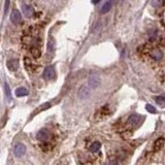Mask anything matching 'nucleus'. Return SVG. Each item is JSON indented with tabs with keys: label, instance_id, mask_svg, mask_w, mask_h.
<instances>
[{
	"label": "nucleus",
	"instance_id": "1",
	"mask_svg": "<svg viewBox=\"0 0 165 165\" xmlns=\"http://www.w3.org/2000/svg\"><path fill=\"white\" fill-rule=\"evenodd\" d=\"M38 140H40L41 142H49L51 139V133H50L49 130L47 129H41L37 132V135H36Z\"/></svg>",
	"mask_w": 165,
	"mask_h": 165
},
{
	"label": "nucleus",
	"instance_id": "2",
	"mask_svg": "<svg viewBox=\"0 0 165 165\" xmlns=\"http://www.w3.org/2000/svg\"><path fill=\"white\" fill-rule=\"evenodd\" d=\"M88 84H89V87H90L91 89L98 88L99 85H100V77H99L97 74H91L90 77H89Z\"/></svg>",
	"mask_w": 165,
	"mask_h": 165
},
{
	"label": "nucleus",
	"instance_id": "3",
	"mask_svg": "<svg viewBox=\"0 0 165 165\" xmlns=\"http://www.w3.org/2000/svg\"><path fill=\"white\" fill-rule=\"evenodd\" d=\"M10 21L12 22V24L15 25H18L19 23H21L22 21V16L20 10L18 9H14L10 14Z\"/></svg>",
	"mask_w": 165,
	"mask_h": 165
},
{
	"label": "nucleus",
	"instance_id": "4",
	"mask_svg": "<svg viewBox=\"0 0 165 165\" xmlns=\"http://www.w3.org/2000/svg\"><path fill=\"white\" fill-rule=\"evenodd\" d=\"M43 77L47 81L50 80H53L55 77V69H54L53 66H47V68L43 71Z\"/></svg>",
	"mask_w": 165,
	"mask_h": 165
},
{
	"label": "nucleus",
	"instance_id": "5",
	"mask_svg": "<svg viewBox=\"0 0 165 165\" xmlns=\"http://www.w3.org/2000/svg\"><path fill=\"white\" fill-rule=\"evenodd\" d=\"M164 145H165V138H163V137L157 138V139L155 140V142H154V145H153V151L154 152L161 151V150L163 149Z\"/></svg>",
	"mask_w": 165,
	"mask_h": 165
},
{
	"label": "nucleus",
	"instance_id": "6",
	"mask_svg": "<svg viewBox=\"0 0 165 165\" xmlns=\"http://www.w3.org/2000/svg\"><path fill=\"white\" fill-rule=\"evenodd\" d=\"M26 152V147L23 144H17L15 145V149H14V153L16 157H22V156L25 154Z\"/></svg>",
	"mask_w": 165,
	"mask_h": 165
},
{
	"label": "nucleus",
	"instance_id": "7",
	"mask_svg": "<svg viewBox=\"0 0 165 165\" xmlns=\"http://www.w3.org/2000/svg\"><path fill=\"white\" fill-rule=\"evenodd\" d=\"M139 121H140V117L138 115H131L127 121V125L130 126V127H135V126L138 125Z\"/></svg>",
	"mask_w": 165,
	"mask_h": 165
},
{
	"label": "nucleus",
	"instance_id": "8",
	"mask_svg": "<svg viewBox=\"0 0 165 165\" xmlns=\"http://www.w3.org/2000/svg\"><path fill=\"white\" fill-rule=\"evenodd\" d=\"M90 93H91V88L87 86H82L81 89L79 90V96L80 98H87V97L90 96Z\"/></svg>",
	"mask_w": 165,
	"mask_h": 165
},
{
	"label": "nucleus",
	"instance_id": "9",
	"mask_svg": "<svg viewBox=\"0 0 165 165\" xmlns=\"http://www.w3.org/2000/svg\"><path fill=\"white\" fill-rule=\"evenodd\" d=\"M150 55H151L152 59L156 60V61H159V60H161L162 58H163V53H162V52L160 51L159 49L152 50L151 53H150Z\"/></svg>",
	"mask_w": 165,
	"mask_h": 165
},
{
	"label": "nucleus",
	"instance_id": "10",
	"mask_svg": "<svg viewBox=\"0 0 165 165\" xmlns=\"http://www.w3.org/2000/svg\"><path fill=\"white\" fill-rule=\"evenodd\" d=\"M110 115V108H108L107 105L103 106V107H101L100 110L97 112L96 114V119H103L104 117L108 116Z\"/></svg>",
	"mask_w": 165,
	"mask_h": 165
},
{
	"label": "nucleus",
	"instance_id": "11",
	"mask_svg": "<svg viewBox=\"0 0 165 165\" xmlns=\"http://www.w3.org/2000/svg\"><path fill=\"white\" fill-rule=\"evenodd\" d=\"M24 64H25L26 69L29 70V71H31V72L35 71L36 68H37V66H35V65L33 64V62L30 60V58H28V57L24 58Z\"/></svg>",
	"mask_w": 165,
	"mask_h": 165
},
{
	"label": "nucleus",
	"instance_id": "12",
	"mask_svg": "<svg viewBox=\"0 0 165 165\" xmlns=\"http://www.w3.org/2000/svg\"><path fill=\"white\" fill-rule=\"evenodd\" d=\"M6 65L10 71H16L19 68V61L17 59H10L9 61H7Z\"/></svg>",
	"mask_w": 165,
	"mask_h": 165
},
{
	"label": "nucleus",
	"instance_id": "13",
	"mask_svg": "<svg viewBox=\"0 0 165 165\" xmlns=\"http://www.w3.org/2000/svg\"><path fill=\"white\" fill-rule=\"evenodd\" d=\"M22 10H23V14L25 15V17H27V18H30L33 15V8H32V6L28 5V4H23L22 5Z\"/></svg>",
	"mask_w": 165,
	"mask_h": 165
},
{
	"label": "nucleus",
	"instance_id": "14",
	"mask_svg": "<svg viewBox=\"0 0 165 165\" xmlns=\"http://www.w3.org/2000/svg\"><path fill=\"white\" fill-rule=\"evenodd\" d=\"M112 4H114V1H112V0H108V1H106L105 3L103 4L102 8H101V12H102V14H107V12L112 9Z\"/></svg>",
	"mask_w": 165,
	"mask_h": 165
},
{
	"label": "nucleus",
	"instance_id": "15",
	"mask_svg": "<svg viewBox=\"0 0 165 165\" xmlns=\"http://www.w3.org/2000/svg\"><path fill=\"white\" fill-rule=\"evenodd\" d=\"M16 95L18 97H23V96H27L28 94H29V91L27 90L26 88H23V87H21V88H18L16 90Z\"/></svg>",
	"mask_w": 165,
	"mask_h": 165
},
{
	"label": "nucleus",
	"instance_id": "16",
	"mask_svg": "<svg viewBox=\"0 0 165 165\" xmlns=\"http://www.w3.org/2000/svg\"><path fill=\"white\" fill-rule=\"evenodd\" d=\"M30 53H31L32 57L35 58V59H38V58H39L40 56H41V52H40V50L38 49V47H31V50H30Z\"/></svg>",
	"mask_w": 165,
	"mask_h": 165
},
{
	"label": "nucleus",
	"instance_id": "17",
	"mask_svg": "<svg viewBox=\"0 0 165 165\" xmlns=\"http://www.w3.org/2000/svg\"><path fill=\"white\" fill-rule=\"evenodd\" d=\"M101 147V144L99 142H94L92 145H90V152H92V153H96V152L99 151V149Z\"/></svg>",
	"mask_w": 165,
	"mask_h": 165
},
{
	"label": "nucleus",
	"instance_id": "18",
	"mask_svg": "<svg viewBox=\"0 0 165 165\" xmlns=\"http://www.w3.org/2000/svg\"><path fill=\"white\" fill-rule=\"evenodd\" d=\"M40 149L42 150L43 152H50L53 149V145L50 144V142H45L40 145Z\"/></svg>",
	"mask_w": 165,
	"mask_h": 165
},
{
	"label": "nucleus",
	"instance_id": "19",
	"mask_svg": "<svg viewBox=\"0 0 165 165\" xmlns=\"http://www.w3.org/2000/svg\"><path fill=\"white\" fill-rule=\"evenodd\" d=\"M50 106H51V104H50L49 102L47 103H45V104H42V105L41 106H39V107L37 108V110H35V112H34V114H38V112H42V110H47V108L50 107Z\"/></svg>",
	"mask_w": 165,
	"mask_h": 165
},
{
	"label": "nucleus",
	"instance_id": "20",
	"mask_svg": "<svg viewBox=\"0 0 165 165\" xmlns=\"http://www.w3.org/2000/svg\"><path fill=\"white\" fill-rule=\"evenodd\" d=\"M47 49H49L50 52H53V51H54V49H55V41H54V39H50V40H49Z\"/></svg>",
	"mask_w": 165,
	"mask_h": 165
},
{
	"label": "nucleus",
	"instance_id": "21",
	"mask_svg": "<svg viewBox=\"0 0 165 165\" xmlns=\"http://www.w3.org/2000/svg\"><path fill=\"white\" fill-rule=\"evenodd\" d=\"M145 110H147L149 112H152V114H156V108L154 107V106L150 105V104H147V105H145Z\"/></svg>",
	"mask_w": 165,
	"mask_h": 165
},
{
	"label": "nucleus",
	"instance_id": "22",
	"mask_svg": "<svg viewBox=\"0 0 165 165\" xmlns=\"http://www.w3.org/2000/svg\"><path fill=\"white\" fill-rule=\"evenodd\" d=\"M156 102L158 104H160L161 106H164L165 105V97H158V98H156Z\"/></svg>",
	"mask_w": 165,
	"mask_h": 165
},
{
	"label": "nucleus",
	"instance_id": "23",
	"mask_svg": "<svg viewBox=\"0 0 165 165\" xmlns=\"http://www.w3.org/2000/svg\"><path fill=\"white\" fill-rule=\"evenodd\" d=\"M108 165H118V161H117L116 158H112V159H110Z\"/></svg>",
	"mask_w": 165,
	"mask_h": 165
},
{
	"label": "nucleus",
	"instance_id": "24",
	"mask_svg": "<svg viewBox=\"0 0 165 165\" xmlns=\"http://www.w3.org/2000/svg\"><path fill=\"white\" fill-rule=\"evenodd\" d=\"M5 91H6V95H7V97L10 99V96H12V95H10V90H9V87H8L7 85H5Z\"/></svg>",
	"mask_w": 165,
	"mask_h": 165
},
{
	"label": "nucleus",
	"instance_id": "25",
	"mask_svg": "<svg viewBox=\"0 0 165 165\" xmlns=\"http://www.w3.org/2000/svg\"><path fill=\"white\" fill-rule=\"evenodd\" d=\"M100 1H101V0H92V2H93V3H94V4L99 3V2H100Z\"/></svg>",
	"mask_w": 165,
	"mask_h": 165
}]
</instances>
